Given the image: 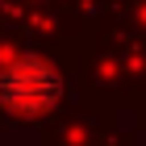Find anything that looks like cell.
Instances as JSON below:
<instances>
[{
    "label": "cell",
    "instance_id": "1",
    "mask_svg": "<svg viewBox=\"0 0 146 146\" xmlns=\"http://www.w3.org/2000/svg\"><path fill=\"white\" fill-rule=\"evenodd\" d=\"M63 75H58L42 54H21L0 67V104L21 117H38L58 100Z\"/></svg>",
    "mask_w": 146,
    "mask_h": 146
}]
</instances>
